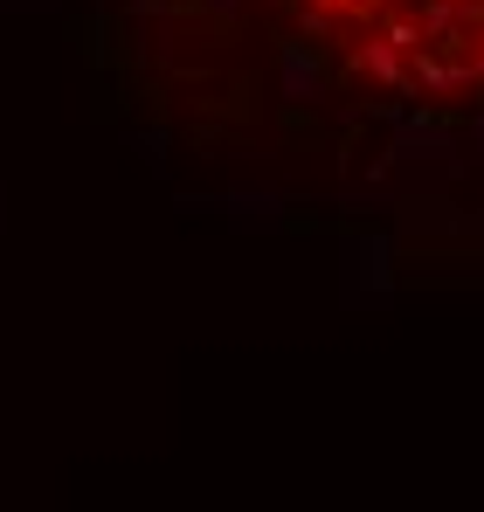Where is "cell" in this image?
<instances>
[{
  "label": "cell",
  "mask_w": 484,
  "mask_h": 512,
  "mask_svg": "<svg viewBox=\"0 0 484 512\" xmlns=\"http://www.w3.org/2000/svg\"><path fill=\"white\" fill-rule=\"evenodd\" d=\"M478 146H484V111H478Z\"/></svg>",
  "instance_id": "obj_2"
},
{
  "label": "cell",
  "mask_w": 484,
  "mask_h": 512,
  "mask_svg": "<svg viewBox=\"0 0 484 512\" xmlns=\"http://www.w3.org/2000/svg\"><path fill=\"white\" fill-rule=\"evenodd\" d=\"M478 63H484V49H478Z\"/></svg>",
  "instance_id": "obj_3"
},
{
  "label": "cell",
  "mask_w": 484,
  "mask_h": 512,
  "mask_svg": "<svg viewBox=\"0 0 484 512\" xmlns=\"http://www.w3.org/2000/svg\"><path fill=\"white\" fill-rule=\"evenodd\" d=\"M353 70H360V77H374V84H408V56L402 49H395V42H381V35H367V42H360V49H353Z\"/></svg>",
  "instance_id": "obj_1"
}]
</instances>
